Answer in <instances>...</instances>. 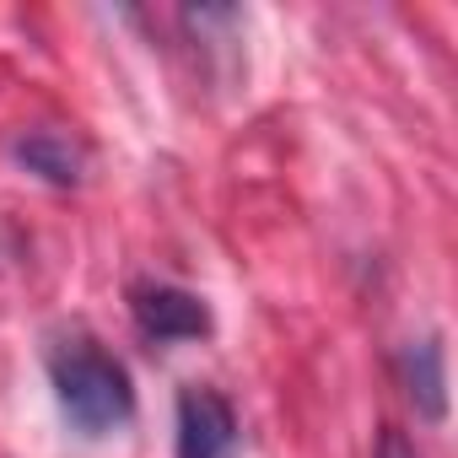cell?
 <instances>
[{
	"mask_svg": "<svg viewBox=\"0 0 458 458\" xmlns=\"http://www.w3.org/2000/svg\"><path fill=\"white\" fill-rule=\"evenodd\" d=\"M399 377H404L410 404H415L426 420H442V415H447V356H442V340H437V335L404 345Z\"/></svg>",
	"mask_w": 458,
	"mask_h": 458,
	"instance_id": "5b68a950",
	"label": "cell"
},
{
	"mask_svg": "<svg viewBox=\"0 0 458 458\" xmlns=\"http://www.w3.org/2000/svg\"><path fill=\"white\" fill-rule=\"evenodd\" d=\"M12 157H17L28 173H38L44 183H55V189H71V183H81V173H87V146L71 140L65 130H28V135H17Z\"/></svg>",
	"mask_w": 458,
	"mask_h": 458,
	"instance_id": "277c9868",
	"label": "cell"
},
{
	"mask_svg": "<svg viewBox=\"0 0 458 458\" xmlns=\"http://www.w3.org/2000/svg\"><path fill=\"white\" fill-rule=\"evenodd\" d=\"M49 383H55L60 415L81 437H108L135 415L130 367L114 351H103L92 335H71L49 351Z\"/></svg>",
	"mask_w": 458,
	"mask_h": 458,
	"instance_id": "6da1fadb",
	"label": "cell"
},
{
	"mask_svg": "<svg viewBox=\"0 0 458 458\" xmlns=\"http://www.w3.org/2000/svg\"><path fill=\"white\" fill-rule=\"evenodd\" d=\"M178 458H238V410L226 394L189 383L178 394Z\"/></svg>",
	"mask_w": 458,
	"mask_h": 458,
	"instance_id": "3957f363",
	"label": "cell"
},
{
	"mask_svg": "<svg viewBox=\"0 0 458 458\" xmlns=\"http://www.w3.org/2000/svg\"><path fill=\"white\" fill-rule=\"evenodd\" d=\"M377 458H420V453H415V442H410L404 431L383 426V437H377Z\"/></svg>",
	"mask_w": 458,
	"mask_h": 458,
	"instance_id": "8992f818",
	"label": "cell"
},
{
	"mask_svg": "<svg viewBox=\"0 0 458 458\" xmlns=\"http://www.w3.org/2000/svg\"><path fill=\"white\" fill-rule=\"evenodd\" d=\"M130 318H135L140 340H151V345H178V340H205L210 335L205 297H194L173 281H135L130 286Z\"/></svg>",
	"mask_w": 458,
	"mask_h": 458,
	"instance_id": "7a4b0ae2",
	"label": "cell"
}]
</instances>
